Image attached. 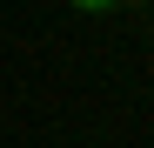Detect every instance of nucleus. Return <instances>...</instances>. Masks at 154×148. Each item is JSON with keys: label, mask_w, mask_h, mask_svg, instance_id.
<instances>
[{"label": "nucleus", "mask_w": 154, "mask_h": 148, "mask_svg": "<svg viewBox=\"0 0 154 148\" xmlns=\"http://www.w3.org/2000/svg\"><path fill=\"white\" fill-rule=\"evenodd\" d=\"M67 7H81V14H114L121 0H67Z\"/></svg>", "instance_id": "obj_1"}]
</instances>
